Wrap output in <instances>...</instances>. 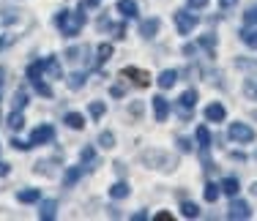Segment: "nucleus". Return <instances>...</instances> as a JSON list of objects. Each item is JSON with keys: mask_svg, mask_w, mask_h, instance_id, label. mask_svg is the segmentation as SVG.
<instances>
[{"mask_svg": "<svg viewBox=\"0 0 257 221\" xmlns=\"http://www.w3.org/2000/svg\"><path fill=\"white\" fill-rule=\"evenodd\" d=\"M52 137H55V128H52V126H39L33 134H30V147H33V145H44V142H50Z\"/></svg>", "mask_w": 257, "mask_h": 221, "instance_id": "obj_7", "label": "nucleus"}, {"mask_svg": "<svg viewBox=\"0 0 257 221\" xmlns=\"http://www.w3.org/2000/svg\"><path fill=\"white\" fill-rule=\"evenodd\" d=\"M205 118L211 123H222L224 118H227V112H224L222 104H208V107H205Z\"/></svg>", "mask_w": 257, "mask_h": 221, "instance_id": "obj_11", "label": "nucleus"}, {"mask_svg": "<svg viewBox=\"0 0 257 221\" xmlns=\"http://www.w3.org/2000/svg\"><path fill=\"white\" fill-rule=\"evenodd\" d=\"M200 44H203L205 49H211V52H213V47H216V39H213V36H203V39H200Z\"/></svg>", "mask_w": 257, "mask_h": 221, "instance_id": "obj_34", "label": "nucleus"}, {"mask_svg": "<svg viewBox=\"0 0 257 221\" xmlns=\"http://www.w3.org/2000/svg\"><path fill=\"white\" fill-rule=\"evenodd\" d=\"M109 196H112V199H123V196H128V186L126 183H115V186L109 188Z\"/></svg>", "mask_w": 257, "mask_h": 221, "instance_id": "obj_21", "label": "nucleus"}, {"mask_svg": "<svg viewBox=\"0 0 257 221\" xmlns=\"http://www.w3.org/2000/svg\"><path fill=\"white\" fill-rule=\"evenodd\" d=\"M11 145H14L17 150H28V147H30V142H22V139H14V142H11Z\"/></svg>", "mask_w": 257, "mask_h": 221, "instance_id": "obj_36", "label": "nucleus"}, {"mask_svg": "<svg viewBox=\"0 0 257 221\" xmlns=\"http://www.w3.org/2000/svg\"><path fill=\"white\" fill-rule=\"evenodd\" d=\"M28 104V96H25V90H17V98H14V109H20L22 112V107Z\"/></svg>", "mask_w": 257, "mask_h": 221, "instance_id": "obj_32", "label": "nucleus"}, {"mask_svg": "<svg viewBox=\"0 0 257 221\" xmlns=\"http://www.w3.org/2000/svg\"><path fill=\"white\" fill-rule=\"evenodd\" d=\"M175 82H178V71L170 69V71H162V74H159V88L167 90V88H173Z\"/></svg>", "mask_w": 257, "mask_h": 221, "instance_id": "obj_13", "label": "nucleus"}, {"mask_svg": "<svg viewBox=\"0 0 257 221\" xmlns=\"http://www.w3.org/2000/svg\"><path fill=\"white\" fill-rule=\"evenodd\" d=\"M178 104H181V115H183V118H186V115H192L194 104H197V90H186V93L178 98Z\"/></svg>", "mask_w": 257, "mask_h": 221, "instance_id": "obj_8", "label": "nucleus"}, {"mask_svg": "<svg viewBox=\"0 0 257 221\" xmlns=\"http://www.w3.org/2000/svg\"><path fill=\"white\" fill-rule=\"evenodd\" d=\"M181 213H183L186 218H197V216H200V207L194 205V202H183V205H181Z\"/></svg>", "mask_w": 257, "mask_h": 221, "instance_id": "obj_22", "label": "nucleus"}, {"mask_svg": "<svg viewBox=\"0 0 257 221\" xmlns=\"http://www.w3.org/2000/svg\"><path fill=\"white\" fill-rule=\"evenodd\" d=\"M22 126H25V118H22L20 109H14V112L9 115V128H11V131H20Z\"/></svg>", "mask_w": 257, "mask_h": 221, "instance_id": "obj_16", "label": "nucleus"}, {"mask_svg": "<svg viewBox=\"0 0 257 221\" xmlns=\"http://www.w3.org/2000/svg\"><path fill=\"white\" fill-rule=\"evenodd\" d=\"M219 3H222V9H232V6L238 3V0H219Z\"/></svg>", "mask_w": 257, "mask_h": 221, "instance_id": "obj_37", "label": "nucleus"}, {"mask_svg": "<svg viewBox=\"0 0 257 221\" xmlns=\"http://www.w3.org/2000/svg\"><path fill=\"white\" fill-rule=\"evenodd\" d=\"M39 188H25V191H20V194H17V199H20V202H36V199H39Z\"/></svg>", "mask_w": 257, "mask_h": 221, "instance_id": "obj_23", "label": "nucleus"}, {"mask_svg": "<svg viewBox=\"0 0 257 221\" xmlns=\"http://www.w3.org/2000/svg\"><path fill=\"white\" fill-rule=\"evenodd\" d=\"M0 175H9V167H6V164H0Z\"/></svg>", "mask_w": 257, "mask_h": 221, "instance_id": "obj_42", "label": "nucleus"}, {"mask_svg": "<svg viewBox=\"0 0 257 221\" xmlns=\"http://www.w3.org/2000/svg\"><path fill=\"white\" fill-rule=\"evenodd\" d=\"M55 25L60 28V33L71 39V36H77L79 30H82L85 14L82 11H58V14H55Z\"/></svg>", "mask_w": 257, "mask_h": 221, "instance_id": "obj_1", "label": "nucleus"}, {"mask_svg": "<svg viewBox=\"0 0 257 221\" xmlns=\"http://www.w3.org/2000/svg\"><path fill=\"white\" fill-rule=\"evenodd\" d=\"M28 79H30V85L36 88V93H39V96H44V98L52 96V88L44 82V77H41V60H36V63L28 66Z\"/></svg>", "mask_w": 257, "mask_h": 221, "instance_id": "obj_2", "label": "nucleus"}, {"mask_svg": "<svg viewBox=\"0 0 257 221\" xmlns=\"http://www.w3.org/2000/svg\"><path fill=\"white\" fill-rule=\"evenodd\" d=\"M99 142H101V147H115V137L109 131H104L101 137H99Z\"/></svg>", "mask_w": 257, "mask_h": 221, "instance_id": "obj_33", "label": "nucleus"}, {"mask_svg": "<svg viewBox=\"0 0 257 221\" xmlns=\"http://www.w3.org/2000/svg\"><path fill=\"white\" fill-rule=\"evenodd\" d=\"M104 112H107V107H104L101 101H93V104H90V115H93V120H101Z\"/></svg>", "mask_w": 257, "mask_h": 221, "instance_id": "obj_27", "label": "nucleus"}, {"mask_svg": "<svg viewBox=\"0 0 257 221\" xmlns=\"http://www.w3.org/2000/svg\"><path fill=\"white\" fill-rule=\"evenodd\" d=\"M63 123H66L69 128H85V118H82L79 112H69V115L63 118Z\"/></svg>", "mask_w": 257, "mask_h": 221, "instance_id": "obj_15", "label": "nucleus"}, {"mask_svg": "<svg viewBox=\"0 0 257 221\" xmlns=\"http://www.w3.org/2000/svg\"><path fill=\"white\" fill-rule=\"evenodd\" d=\"M120 74H123L126 79H132L137 88H148V85H151V74L143 71V69H137V66H126V69L120 71Z\"/></svg>", "mask_w": 257, "mask_h": 221, "instance_id": "obj_4", "label": "nucleus"}, {"mask_svg": "<svg viewBox=\"0 0 257 221\" xmlns=\"http://www.w3.org/2000/svg\"><path fill=\"white\" fill-rule=\"evenodd\" d=\"M243 93H246V98L257 101V77H249L246 82H243Z\"/></svg>", "mask_w": 257, "mask_h": 221, "instance_id": "obj_19", "label": "nucleus"}, {"mask_svg": "<svg viewBox=\"0 0 257 221\" xmlns=\"http://www.w3.org/2000/svg\"><path fill=\"white\" fill-rule=\"evenodd\" d=\"M205 3H208V0H186V6H189V9H203Z\"/></svg>", "mask_w": 257, "mask_h": 221, "instance_id": "obj_35", "label": "nucleus"}, {"mask_svg": "<svg viewBox=\"0 0 257 221\" xmlns=\"http://www.w3.org/2000/svg\"><path fill=\"white\" fill-rule=\"evenodd\" d=\"M3 77H6V69L0 66V90H3Z\"/></svg>", "mask_w": 257, "mask_h": 221, "instance_id": "obj_41", "label": "nucleus"}, {"mask_svg": "<svg viewBox=\"0 0 257 221\" xmlns=\"http://www.w3.org/2000/svg\"><path fill=\"white\" fill-rule=\"evenodd\" d=\"M41 74H47L50 79H60V63L55 58H44L41 60Z\"/></svg>", "mask_w": 257, "mask_h": 221, "instance_id": "obj_9", "label": "nucleus"}, {"mask_svg": "<svg viewBox=\"0 0 257 221\" xmlns=\"http://www.w3.org/2000/svg\"><path fill=\"white\" fill-rule=\"evenodd\" d=\"M230 139H235V142H252L254 128H249L246 123H232L230 126Z\"/></svg>", "mask_w": 257, "mask_h": 221, "instance_id": "obj_5", "label": "nucleus"}, {"mask_svg": "<svg viewBox=\"0 0 257 221\" xmlns=\"http://www.w3.org/2000/svg\"><path fill=\"white\" fill-rule=\"evenodd\" d=\"M140 33H143L145 39H154V36L159 33V20H145L143 25H140Z\"/></svg>", "mask_w": 257, "mask_h": 221, "instance_id": "obj_14", "label": "nucleus"}, {"mask_svg": "<svg viewBox=\"0 0 257 221\" xmlns=\"http://www.w3.org/2000/svg\"><path fill=\"white\" fill-rule=\"evenodd\" d=\"M252 194H254V196H257V183H254V186H252Z\"/></svg>", "mask_w": 257, "mask_h": 221, "instance_id": "obj_43", "label": "nucleus"}, {"mask_svg": "<svg viewBox=\"0 0 257 221\" xmlns=\"http://www.w3.org/2000/svg\"><path fill=\"white\" fill-rule=\"evenodd\" d=\"M93 161H96V150L93 147H82V167L85 169H93Z\"/></svg>", "mask_w": 257, "mask_h": 221, "instance_id": "obj_18", "label": "nucleus"}, {"mask_svg": "<svg viewBox=\"0 0 257 221\" xmlns=\"http://www.w3.org/2000/svg\"><path fill=\"white\" fill-rule=\"evenodd\" d=\"M175 25H178V33L181 36H189L194 28H197V17L189 14L186 9H181V11H175Z\"/></svg>", "mask_w": 257, "mask_h": 221, "instance_id": "obj_3", "label": "nucleus"}, {"mask_svg": "<svg viewBox=\"0 0 257 221\" xmlns=\"http://www.w3.org/2000/svg\"><path fill=\"white\" fill-rule=\"evenodd\" d=\"M227 216H230V218H235V221H243V218L252 216V210H249V205H246L243 199H232V202H230Z\"/></svg>", "mask_w": 257, "mask_h": 221, "instance_id": "obj_6", "label": "nucleus"}, {"mask_svg": "<svg viewBox=\"0 0 257 221\" xmlns=\"http://www.w3.org/2000/svg\"><path fill=\"white\" fill-rule=\"evenodd\" d=\"M82 85H85V77H82V74H71V77H69V88H71V90L82 88Z\"/></svg>", "mask_w": 257, "mask_h": 221, "instance_id": "obj_31", "label": "nucleus"}, {"mask_svg": "<svg viewBox=\"0 0 257 221\" xmlns=\"http://www.w3.org/2000/svg\"><path fill=\"white\" fill-rule=\"evenodd\" d=\"M219 191H222L219 186H213V183H208L203 194H205V199H208V202H216V199H219Z\"/></svg>", "mask_w": 257, "mask_h": 221, "instance_id": "obj_28", "label": "nucleus"}, {"mask_svg": "<svg viewBox=\"0 0 257 221\" xmlns=\"http://www.w3.org/2000/svg\"><path fill=\"white\" fill-rule=\"evenodd\" d=\"M55 210H58V202H55V199H47L44 205H41V218H44V221L55 218Z\"/></svg>", "mask_w": 257, "mask_h": 221, "instance_id": "obj_17", "label": "nucleus"}, {"mask_svg": "<svg viewBox=\"0 0 257 221\" xmlns=\"http://www.w3.org/2000/svg\"><path fill=\"white\" fill-rule=\"evenodd\" d=\"M241 39H243V44H246V47L257 49V30H243Z\"/></svg>", "mask_w": 257, "mask_h": 221, "instance_id": "obj_26", "label": "nucleus"}, {"mask_svg": "<svg viewBox=\"0 0 257 221\" xmlns=\"http://www.w3.org/2000/svg\"><path fill=\"white\" fill-rule=\"evenodd\" d=\"M178 145H181V150H192V142H186V139H178Z\"/></svg>", "mask_w": 257, "mask_h": 221, "instance_id": "obj_38", "label": "nucleus"}, {"mask_svg": "<svg viewBox=\"0 0 257 221\" xmlns=\"http://www.w3.org/2000/svg\"><path fill=\"white\" fill-rule=\"evenodd\" d=\"M197 142L203 145V147H208V145H211V131H208L205 126H200V128H197Z\"/></svg>", "mask_w": 257, "mask_h": 221, "instance_id": "obj_29", "label": "nucleus"}, {"mask_svg": "<svg viewBox=\"0 0 257 221\" xmlns=\"http://www.w3.org/2000/svg\"><path fill=\"white\" fill-rule=\"evenodd\" d=\"M243 22L252 28V25H257V6H249L246 9V14H243Z\"/></svg>", "mask_w": 257, "mask_h": 221, "instance_id": "obj_30", "label": "nucleus"}, {"mask_svg": "<svg viewBox=\"0 0 257 221\" xmlns=\"http://www.w3.org/2000/svg\"><path fill=\"white\" fill-rule=\"evenodd\" d=\"M132 218H134V221H145V218H148V213H134Z\"/></svg>", "mask_w": 257, "mask_h": 221, "instance_id": "obj_39", "label": "nucleus"}, {"mask_svg": "<svg viewBox=\"0 0 257 221\" xmlns=\"http://www.w3.org/2000/svg\"><path fill=\"white\" fill-rule=\"evenodd\" d=\"M79 175H82V164H79V167H71L69 172H66L63 183H66V186H71V183H77V180H79Z\"/></svg>", "mask_w": 257, "mask_h": 221, "instance_id": "obj_24", "label": "nucleus"}, {"mask_svg": "<svg viewBox=\"0 0 257 221\" xmlns=\"http://www.w3.org/2000/svg\"><path fill=\"white\" fill-rule=\"evenodd\" d=\"M154 109H156V120H159V123L167 120V115H170V104H167V98H164V96H154Z\"/></svg>", "mask_w": 257, "mask_h": 221, "instance_id": "obj_10", "label": "nucleus"}, {"mask_svg": "<svg viewBox=\"0 0 257 221\" xmlns=\"http://www.w3.org/2000/svg\"><path fill=\"white\" fill-rule=\"evenodd\" d=\"M118 11L123 17H128V20L140 14V9H137V3H134V0H118Z\"/></svg>", "mask_w": 257, "mask_h": 221, "instance_id": "obj_12", "label": "nucleus"}, {"mask_svg": "<svg viewBox=\"0 0 257 221\" xmlns=\"http://www.w3.org/2000/svg\"><path fill=\"white\" fill-rule=\"evenodd\" d=\"M101 0H85V6H88V9H93V6H99Z\"/></svg>", "mask_w": 257, "mask_h": 221, "instance_id": "obj_40", "label": "nucleus"}, {"mask_svg": "<svg viewBox=\"0 0 257 221\" xmlns=\"http://www.w3.org/2000/svg\"><path fill=\"white\" fill-rule=\"evenodd\" d=\"M96 55H99V58H96V63H107V60H109V55H112V47H109V44H101L99 49H96Z\"/></svg>", "mask_w": 257, "mask_h": 221, "instance_id": "obj_25", "label": "nucleus"}, {"mask_svg": "<svg viewBox=\"0 0 257 221\" xmlns=\"http://www.w3.org/2000/svg\"><path fill=\"white\" fill-rule=\"evenodd\" d=\"M219 188H222L224 194L235 196V194H238V180H235V177H224V180H222V186H219Z\"/></svg>", "mask_w": 257, "mask_h": 221, "instance_id": "obj_20", "label": "nucleus"}]
</instances>
